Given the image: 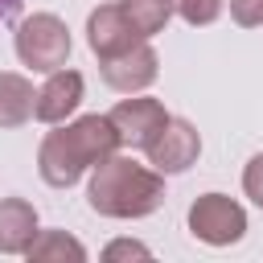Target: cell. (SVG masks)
Instances as JSON below:
<instances>
[{"instance_id": "cell-1", "label": "cell", "mask_w": 263, "mask_h": 263, "mask_svg": "<svg viewBox=\"0 0 263 263\" xmlns=\"http://www.w3.org/2000/svg\"><path fill=\"white\" fill-rule=\"evenodd\" d=\"M119 152V136L107 115H78L66 123H53V132L37 144V173L53 189L78 185L103 156Z\"/></svg>"}, {"instance_id": "cell-2", "label": "cell", "mask_w": 263, "mask_h": 263, "mask_svg": "<svg viewBox=\"0 0 263 263\" xmlns=\"http://www.w3.org/2000/svg\"><path fill=\"white\" fill-rule=\"evenodd\" d=\"M86 201L99 218H115V222L148 218L164 201V173H156L152 164H136L132 156L111 152L90 168Z\"/></svg>"}, {"instance_id": "cell-3", "label": "cell", "mask_w": 263, "mask_h": 263, "mask_svg": "<svg viewBox=\"0 0 263 263\" xmlns=\"http://www.w3.org/2000/svg\"><path fill=\"white\" fill-rule=\"evenodd\" d=\"M12 49H16L21 66H29L33 74H49L70 62L74 41L58 12H29L12 33Z\"/></svg>"}, {"instance_id": "cell-4", "label": "cell", "mask_w": 263, "mask_h": 263, "mask_svg": "<svg viewBox=\"0 0 263 263\" xmlns=\"http://www.w3.org/2000/svg\"><path fill=\"white\" fill-rule=\"evenodd\" d=\"M185 222H189V234L205 247H234L247 234V210L226 193H201L189 205Z\"/></svg>"}, {"instance_id": "cell-5", "label": "cell", "mask_w": 263, "mask_h": 263, "mask_svg": "<svg viewBox=\"0 0 263 263\" xmlns=\"http://www.w3.org/2000/svg\"><path fill=\"white\" fill-rule=\"evenodd\" d=\"M144 156H148V164H152L156 173L177 177V173H185V168L197 164V156H201V136H197V127H193L189 119L168 115L164 127L144 144Z\"/></svg>"}, {"instance_id": "cell-6", "label": "cell", "mask_w": 263, "mask_h": 263, "mask_svg": "<svg viewBox=\"0 0 263 263\" xmlns=\"http://www.w3.org/2000/svg\"><path fill=\"white\" fill-rule=\"evenodd\" d=\"M107 119H111V127H115V136H119V148H144V144L164 127L168 111H164V103L152 99V95H127V99H119V103L107 111Z\"/></svg>"}, {"instance_id": "cell-7", "label": "cell", "mask_w": 263, "mask_h": 263, "mask_svg": "<svg viewBox=\"0 0 263 263\" xmlns=\"http://www.w3.org/2000/svg\"><path fill=\"white\" fill-rule=\"evenodd\" d=\"M99 74H103V82H107L111 90H119V95H140V90H148V86L156 82L160 58H156V49H152L148 41H136L132 49H123V53H115V58H103V62H99Z\"/></svg>"}, {"instance_id": "cell-8", "label": "cell", "mask_w": 263, "mask_h": 263, "mask_svg": "<svg viewBox=\"0 0 263 263\" xmlns=\"http://www.w3.org/2000/svg\"><path fill=\"white\" fill-rule=\"evenodd\" d=\"M82 95H86L82 74L70 70V66H58V70H49L45 82L37 86L33 119H41V123H49V127H53V123H66V119L82 107Z\"/></svg>"}, {"instance_id": "cell-9", "label": "cell", "mask_w": 263, "mask_h": 263, "mask_svg": "<svg viewBox=\"0 0 263 263\" xmlns=\"http://www.w3.org/2000/svg\"><path fill=\"white\" fill-rule=\"evenodd\" d=\"M136 41H144V37H136V29L127 25V16H123L119 4H99V8H90V16H86V45H90V53H95L99 62L132 49Z\"/></svg>"}, {"instance_id": "cell-10", "label": "cell", "mask_w": 263, "mask_h": 263, "mask_svg": "<svg viewBox=\"0 0 263 263\" xmlns=\"http://www.w3.org/2000/svg\"><path fill=\"white\" fill-rule=\"evenodd\" d=\"M41 222L33 201L25 197H0V255H25L29 242L37 238Z\"/></svg>"}, {"instance_id": "cell-11", "label": "cell", "mask_w": 263, "mask_h": 263, "mask_svg": "<svg viewBox=\"0 0 263 263\" xmlns=\"http://www.w3.org/2000/svg\"><path fill=\"white\" fill-rule=\"evenodd\" d=\"M37 107V90L33 78L16 74V70H0V127H21L33 119Z\"/></svg>"}, {"instance_id": "cell-12", "label": "cell", "mask_w": 263, "mask_h": 263, "mask_svg": "<svg viewBox=\"0 0 263 263\" xmlns=\"http://www.w3.org/2000/svg\"><path fill=\"white\" fill-rule=\"evenodd\" d=\"M29 259H37V263H82L86 259V247L74 238V234H66V230H37V238L29 242V251H25Z\"/></svg>"}, {"instance_id": "cell-13", "label": "cell", "mask_w": 263, "mask_h": 263, "mask_svg": "<svg viewBox=\"0 0 263 263\" xmlns=\"http://www.w3.org/2000/svg\"><path fill=\"white\" fill-rule=\"evenodd\" d=\"M127 25L136 29V37L152 41L168 21H173V0H119Z\"/></svg>"}, {"instance_id": "cell-14", "label": "cell", "mask_w": 263, "mask_h": 263, "mask_svg": "<svg viewBox=\"0 0 263 263\" xmlns=\"http://www.w3.org/2000/svg\"><path fill=\"white\" fill-rule=\"evenodd\" d=\"M222 8H226V0H173V12H177L185 25H193V29L214 25V21L222 16Z\"/></svg>"}, {"instance_id": "cell-15", "label": "cell", "mask_w": 263, "mask_h": 263, "mask_svg": "<svg viewBox=\"0 0 263 263\" xmlns=\"http://www.w3.org/2000/svg\"><path fill=\"white\" fill-rule=\"evenodd\" d=\"M242 193L263 210V152L247 160V168H242Z\"/></svg>"}, {"instance_id": "cell-16", "label": "cell", "mask_w": 263, "mask_h": 263, "mask_svg": "<svg viewBox=\"0 0 263 263\" xmlns=\"http://www.w3.org/2000/svg\"><path fill=\"white\" fill-rule=\"evenodd\" d=\"M230 4V16H234V25H242V29H255V25H263V0H226Z\"/></svg>"}, {"instance_id": "cell-17", "label": "cell", "mask_w": 263, "mask_h": 263, "mask_svg": "<svg viewBox=\"0 0 263 263\" xmlns=\"http://www.w3.org/2000/svg\"><path fill=\"white\" fill-rule=\"evenodd\" d=\"M148 255L152 251L144 242H132V238H115V242L103 247V259H148Z\"/></svg>"}, {"instance_id": "cell-18", "label": "cell", "mask_w": 263, "mask_h": 263, "mask_svg": "<svg viewBox=\"0 0 263 263\" xmlns=\"http://www.w3.org/2000/svg\"><path fill=\"white\" fill-rule=\"evenodd\" d=\"M4 4H12V0H4Z\"/></svg>"}]
</instances>
